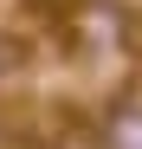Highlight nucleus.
<instances>
[{
	"label": "nucleus",
	"mask_w": 142,
	"mask_h": 149,
	"mask_svg": "<svg viewBox=\"0 0 142 149\" xmlns=\"http://www.w3.org/2000/svg\"><path fill=\"white\" fill-rule=\"evenodd\" d=\"M26 78H32V33L7 26L0 33V91H19Z\"/></svg>",
	"instance_id": "3"
},
{
	"label": "nucleus",
	"mask_w": 142,
	"mask_h": 149,
	"mask_svg": "<svg viewBox=\"0 0 142 149\" xmlns=\"http://www.w3.org/2000/svg\"><path fill=\"white\" fill-rule=\"evenodd\" d=\"M97 149H142V97H110L90 123Z\"/></svg>",
	"instance_id": "2"
},
{
	"label": "nucleus",
	"mask_w": 142,
	"mask_h": 149,
	"mask_svg": "<svg viewBox=\"0 0 142 149\" xmlns=\"http://www.w3.org/2000/svg\"><path fill=\"white\" fill-rule=\"evenodd\" d=\"M129 26H136V13L123 7V0H71V7L58 13L65 45H71V52H84V58L129 52Z\"/></svg>",
	"instance_id": "1"
}]
</instances>
